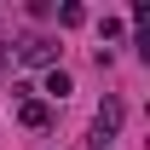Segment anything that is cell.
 I'll list each match as a JSON object with an SVG mask.
<instances>
[{
    "instance_id": "obj_1",
    "label": "cell",
    "mask_w": 150,
    "mask_h": 150,
    "mask_svg": "<svg viewBox=\"0 0 150 150\" xmlns=\"http://www.w3.org/2000/svg\"><path fill=\"white\" fill-rule=\"evenodd\" d=\"M18 58L35 64V69H58V46H52L46 35H23V40H18Z\"/></svg>"
},
{
    "instance_id": "obj_4",
    "label": "cell",
    "mask_w": 150,
    "mask_h": 150,
    "mask_svg": "<svg viewBox=\"0 0 150 150\" xmlns=\"http://www.w3.org/2000/svg\"><path fill=\"white\" fill-rule=\"evenodd\" d=\"M58 23H64V29H81V23H87V6H75V0L58 6Z\"/></svg>"
},
{
    "instance_id": "obj_2",
    "label": "cell",
    "mask_w": 150,
    "mask_h": 150,
    "mask_svg": "<svg viewBox=\"0 0 150 150\" xmlns=\"http://www.w3.org/2000/svg\"><path fill=\"white\" fill-rule=\"evenodd\" d=\"M40 93H46V104H64V98L75 93V81H69V69H46V81H40Z\"/></svg>"
},
{
    "instance_id": "obj_3",
    "label": "cell",
    "mask_w": 150,
    "mask_h": 150,
    "mask_svg": "<svg viewBox=\"0 0 150 150\" xmlns=\"http://www.w3.org/2000/svg\"><path fill=\"white\" fill-rule=\"evenodd\" d=\"M18 121H23V127H46V121H52V104H46V98H23V104H18Z\"/></svg>"
}]
</instances>
